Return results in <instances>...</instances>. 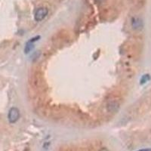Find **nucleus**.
Wrapping results in <instances>:
<instances>
[{"label": "nucleus", "instance_id": "obj_10", "mask_svg": "<svg viewBox=\"0 0 151 151\" xmlns=\"http://www.w3.org/2000/svg\"><path fill=\"white\" fill-rule=\"evenodd\" d=\"M99 151H109V150L107 149V148H102V149H101Z\"/></svg>", "mask_w": 151, "mask_h": 151}, {"label": "nucleus", "instance_id": "obj_2", "mask_svg": "<svg viewBox=\"0 0 151 151\" xmlns=\"http://www.w3.org/2000/svg\"><path fill=\"white\" fill-rule=\"evenodd\" d=\"M48 13H49V10L46 8L42 7V8H38L36 11L35 14H34V18H35L36 21H42L48 15Z\"/></svg>", "mask_w": 151, "mask_h": 151}, {"label": "nucleus", "instance_id": "obj_1", "mask_svg": "<svg viewBox=\"0 0 151 151\" xmlns=\"http://www.w3.org/2000/svg\"><path fill=\"white\" fill-rule=\"evenodd\" d=\"M20 116H21V113H20L19 110L17 107H12L8 111V119L10 123H12V124L18 122Z\"/></svg>", "mask_w": 151, "mask_h": 151}, {"label": "nucleus", "instance_id": "obj_3", "mask_svg": "<svg viewBox=\"0 0 151 151\" xmlns=\"http://www.w3.org/2000/svg\"><path fill=\"white\" fill-rule=\"evenodd\" d=\"M132 28L135 30H140L143 28V21L140 18H133L132 20Z\"/></svg>", "mask_w": 151, "mask_h": 151}, {"label": "nucleus", "instance_id": "obj_5", "mask_svg": "<svg viewBox=\"0 0 151 151\" xmlns=\"http://www.w3.org/2000/svg\"><path fill=\"white\" fill-rule=\"evenodd\" d=\"M150 80V76L149 74H145V75H143L141 77V84L143 85V84L146 83L147 82L149 81Z\"/></svg>", "mask_w": 151, "mask_h": 151}, {"label": "nucleus", "instance_id": "obj_9", "mask_svg": "<svg viewBox=\"0 0 151 151\" xmlns=\"http://www.w3.org/2000/svg\"><path fill=\"white\" fill-rule=\"evenodd\" d=\"M95 2H97V3H101V2H104V0H95Z\"/></svg>", "mask_w": 151, "mask_h": 151}, {"label": "nucleus", "instance_id": "obj_7", "mask_svg": "<svg viewBox=\"0 0 151 151\" xmlns=\"http://www.w3.org/2000/svg\"><path fill=\"white\" fill-rule=\"evenodd\" d=\"M39 38H40V36H36V37H35V38H33V39H30V40L29 41V43H33V42H36V41L38 40V39H39Z\"/></svg>", "mask_w": 151, "mask_h": 151}, {"label": "nucleus", "instance_id": "obj_6", "mask_svg": "<svg viewBox=\"0 0 151 151\" xmlns=\"http://www.w3.org/2000/svg\"><path fill=\"white\" fill-rule=\"evenodd\" d=\"M34 48V45H33V43H28L27 44V45L25 46V49H24V51H25L26 54H27L28 52H30L32 49Z\"/></svg>", "mask_w": 151, "mask_h": 151}, {"label": "nucleus", "instance_id": "obj_4", "mask_svg": "<svg viewBox=\"0 0 151 151\" xmlns=\"http://www.w3.org/2000/svg\"><path fill=\"white\" fill-rule=\"evenodd\" d=\"M107 108L110 113H116L119 109V104L115 101H111L107 103Z\"/></svg>", "mask_w": 151, "mask_h": 151}, {"label": "nucleus", "instance_id": "obj_8", "mask_svg": "<svg viewBox=\"0 0 151 151\" xmlns=\"http://www.w3.org/2000/svg\"><path fill=\"white\" fill-rule=\"evenodd\" d=\"M138 151H151V148H147V149H142L139 150Z\"/></svg>", "mask_w": 151, "mask_h": 151}]
</instances>
